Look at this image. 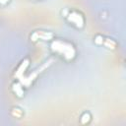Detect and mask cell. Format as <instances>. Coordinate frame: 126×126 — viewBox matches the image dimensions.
Listing matches in <instances>:
<instances>
[{
    "label": "cell",
    "mask_w": 126,
    "mask_h": 126,
    "mask_svg": "<svg viewBox=\"0 0 126 126\" xmlns=\"http://www.w3.org/2000/svg\"><path fill=\"white\" fill-rule=\"evenodd\" d=\"M50 50L62 60L66 62L73 61L77 56V49L75 45L63 38H53L50 40Z\"/></svg>",
    "instance_id": "6da1fadb"
},
{
    "label": "cell",
    "mask_w": 126,
    "mask_h": 126,
    "mask_svg": "<svg viewBox=\"0 0 126 126\" xmlns=\"http://www.w3.org/2000/svg\"><path fill=\"white\" fill-rule=\"evenodd\" d=\"M64 17L68 22V24L76 29L80 30V29H83L85 26L86 19L84 15L78 10H68Z\"/></svg>",
    "instance_id": "7a4b0ae2"
},
{
    "label": "cell",
    "mask_w": 126,
    "mask_h": 126,
    "mask_svg": "<svg viewBox=\"0 0 126 126\" xmlns=\"http://www.w3.org/2000/svg\"><path fill=\"white\" fill-rule=\"evenodd\" d=\"M54 38V34L51 32L48 31H35L31 34V40L32 41H37V40H51Z\"/></svg>",
    "instance_id": "3957f363"
},
{
    "label": "cell",
    "mask_w": 126,
    "mask_h": 126,
    "mask_svg": "<svg viewBox=\"0 0 126 126\" xmlns=\"http://www.w3.org/2000/svg\"><path fill=\"white\" fill-rule=\"evenodd\" d=\"M94 39L97 45H104L105 47H107L109 49H115L117 46V43L115 40H113L112 38H109V37H105L101 34H96Z\"/></svg>",
    "instance_id": "277c9868"
},
{
    "label": "cell",
    "mask_w": 126,
    "mask_h": 126,
    "mask_svg": "<svg viewBox=\"0 0 126 126\" xmlns=\"http://www.w3.org/2000/svg\"><path fill=\"white\" fill-rule=\"evenodd\" d=\"M11 2V0H0V7L1 6H6Z\"/></svg>",
    "instance_id": "5b68a950"
},
{
    "label": "cell",
    "mask_w": 126,
    "mask_h": 126,
    "mask_svg": "<svg viewBox=\"0 0 126 126\" xmlns=\"http://www.w3.org/2000/svg\"><path fill=\"white\" fill-rule=\"evenodd\" d=\"M33 1H37V0H33Z\"/></svg>",
    "instance_id": "8992f818"
}]
</instances>
